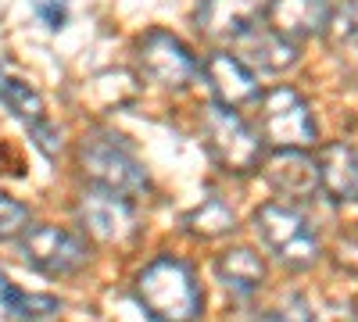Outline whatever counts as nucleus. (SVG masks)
<instances>
[{
	"instance_id": "obj_1",
	"label": "nucleus",
	"mask_w": 358,
	"mask_h": 322,
	"mask_svg": "<svg viewBox=\"0 0 358 322\" xmlns=\"http://www.w3.org/2000/svg\"><path fill=\"white\" fill-rule=\"evenodd\" d=\"M133 294L151 322H197L204 315V294L194 269L172 254H162L136 272Z\"/></svg>"
},
{
	"instance_id": "obj_2",
	"label": "nucleus",
	"mask_w": 358,
	"mask_h": 322,
	"mask_svg": "<svg viewBox=\"0 0 358 322\" xmlns=\"http://www.w3.org/2000/svg\"><path fill=\"white\" fill-rule=\"evenodd\" d=\"M255 233L258 240L265 244V251L273 254L280 265H287L290 272H301V269H312L319 254H322V244H319V233L312 229V222L290 208V204H280V200H268L255 212Z\"/></svg>"
},
{
	"instance_id": "obj_3",
	"label": "nucleus",
	"mask_w": 358,
	"mask_h": 322,
	"mask_svg": "<svg viewBox=\"0 0 358 322\" xmlns=\"http://www.w3.org/2000/svg\"><path fill=\"white\" fill-rule=\"evenodd\" d=\"M201 136H204L208 158L222 172L248 175L262 168V136L241 119V111H229L215 101H208L201 108Z\"/></svg>"
},
{
	"instance_id": "obj_4",
	"label": "nucleus",
	"mask_w": 358,
	"mask_h": 322,
	"mask_svg": "<svg viewBox=\"0 0 358 322\" xmlns=\"http://www.w3.org/2000/svg\"><path fill=\"white\" fill-rule=\"evenodd\" d=\"M258 136L273 151H312L319 140L315 115L294 86H273L258 101Z\"/></svg>"
},
{
	"instance_id": "obj_5",
	"label": "nucleus",
	"mask_w": 358,
	"mask_h": 322,
	"mask_svg": "<svg viewBox=\"0 0 358 322\" xmlns=\"http://www.w3.org/2000/svg\"><path fill=\"white\" fill-rule=\"evenodd\" d=\"M79 165L94 190H108V193L129 197V200L147 193L143 165L111 136H86L79 143Z\"/></svg>"
},
{
	"instance_id": "obj_6",
	"label": "nucleus",
	"mask_w": 358,
	"mask_h": 322,
	"mask_svg": "<svg viewBox=\"0 0 358 322\" xmlns=\"http://www.w3.org/2000/svg\"><path fill=\"white\" fill-rule=\"evenodd\" d=\"M18 254L29 269H36L50 279L76 276L90 261L86 240L76 237L72 229H62V226H29L18 237Z\"/></svg>"
},
{
	"instance_id": "obj_7",
	"label": "nucleus",
	"mask_w": 358,
	"mask_h": 322,
	"mask_svg": "<svg viewBox=\"0 0 358 322\" xmlns=\"http://www.w3.org/2000/svg\"><path fill=\"white\" fill-rule=\"evenodd\" d=\"M136 65H140V75L162 86V90H187L201 75V61L194 57V50L179 36L165 33V29H151V33L140 36Z\"/></svg>"
},
{
	"instance_id": "obj_8",
	"label": "nucleus",
	"mask_w": 358,
	"mask_h": 322,
	"mask_svg": "<svg viewBox=\"0 0 358 322\" xmlns=\"http://www.w3.org/2000/svg\"><path fill=\"white\" fill-rule=\"evenodd\" d=\"M0 104L29 129L33 143L47 158H57V151H62V129L47 119V104H43L40 90L29 86L25 79H18L15 72H8L4 65H0Z\"/></svg>"
},
{
	"instance_id": "obj_9",
	"label": "nucleus",
	"mask_w": 358,
	"mask_h": 322,
	"mask_svg": "<svg viewBox=\"0 0 358 322\" xmlns=\"http://www.w3.org/2000/svg\"><path fill=\"white\" fill-rule=\"evenodd\" d=\"M79 226L83 233H90L97 244H126L133 233H136V208L129 197H118V193H108V190H94L90 186L83 197H79Z\"/></svg>"
},
{
	"instance_id": "obj_10",
	"label": "nucleus",
	"mask_w": 358,
	"mask_h": 322,
	"mask_svg": "<svg viewBox=\"0 0 358 322\" xmlns=\"http://www.w3.org/2000/svg\"><path fill=\"white\" fill-rule=\"evenodd\" d=\"M268 15V0H201L197 25L212 43H241Z\"/></svg>"
},
{
	"instance_id": "obj_11",
	"label": "nucleus",
	"mask_w": 358,
	"mask_h": 322,
	"mask_svg": "<svg viewBox=\"0 0 358 322\" xmlns=\"http://www.w3.org/2000/svg\"><path fill=\"white\" fill-rule=\"evenodd\" d=\"M201 72H204L208 86H212L215 104H222V108H229V111L248 108V104H255V101L262 97L255 72H251L236 54H229V50L208 54V61L201 65Z\"/></svg>"
},
{
	"instance_id": "obj_12",
	"label": "nucleus",
	"mask_w": 358,
	"mask_h": 322,
	"mask_svg": "<svg viewBox=\"0 0 358 322\" xmlns=\"http://www.w3.org/2000/svg\"><path fill=\"white\" fill-rule=\"evenodd\" d=\"M262 172L268 186L287 200H312L319 190L315 158H308V151H273L268 158H262Z\"/></svg>"
},
{
	"instance_id": "obj_13",
	"label": "nucleus",
	"mask_w": 358,
	"mask_h": 322,
	"mask_svg": "<svg viewBox=\"0 0 358 322\" xmlns=\"http://www.w3.org/2000/svg\"><path fill=\"white\" fill-rule=\"evenodd\" d=\"M334 15V0H268V29H276L280 36L301 43L308 36L326 33Z\"/></svg>"
},
{
	"instance_id": "obj_14",
	"label": "nucleus",
	"mask_w": 358,
	"mask_h": 322,
	"mask_svg": "<svg viewBox=\"0 0 358 322\" xmlns=\"http://www.w3.org/2000/svg\"><path fill=\"white\" fill-rule=\"evenodd\" d=\"M319 190L334 204H355L358 200V151L351 143H322L315 154Z\"/></svg>"
},
{
	"instance_id": "obj_15",
	"label": "nucleus",
	"mask_w": 358,
	"mask_h": 322,
	"mask_svg": "<svg viewBox=\"0 0 358 322\" xmlns=\"http://www.w3.org/2000/svg\"><path fill=\"white\" fill-rule=\"evenodd\" d=\"M241 50H244L241 61H244L251 72L258 68V72H273V75L294 68V65H297V54H301L294 40L280 36L276 29H268V25H258L251 36H244V40H241Z\"/></svg>"
},
{
	"instance_id": "obj_16",
	"label": "nucleus",
	"mask_w": 358,
	"mask_h": 322,
	"mask_svg": "<svg viewBox=\"0 0 358 322\" xmlns=\"http://www.w3.org/2000/svg\"><path fill=\"white\" fill-rule=\"evenodd\" d=\"M215 279L236 298H251L265 283V261L251 247H229L215 258Z\"/></svg>"
},
{
	"instance_id": "obj_17",
	"label": "nucleus",
	"mask_w": 358,
	"mask_h": 322,
	"mask_svg": "<svg viewBox=\"0 0 358 322\" xmlns=\"http://www.w3.org/2000/svg\"><path fill=\"white\" fill-rule=\"evenodd\" d=\"M183 226L194 233V237H201V240H219V237H226V233L236 229V212L229 208L222 197L212 193V197H204L194 212H187Z\"/></svg>"
},
{
	"instance_id": "obj_18",
	"label": "nucleus",
	"mask_w": 358,
	"mask_h": 322,
	"mask_svg": "<svg viewBox=\"0 0 358 322\" xmlns=\"http://www.w3.org/2000/svg\"><path fill=\"white\" fill-rule=\"evenodd\" d=\"M251 322H315V312H312L308 298L290 294V298H283L276 308H265V312L251 315Z\"/></svg>"
},
{
	"instance_id": "obj_19",
	"label": "nucleus",
	"mask_w": 358,
	"mask_h": 322,
	"mask_svg": "<svg viewBox=\"0 0 358 322\" xmlns=\"http://www.w3.org/2000/svg\"><path fill=\"white\" fill-rule=\"evenodd\" d=\"M29 226H33V219H29L25 204L15 200V197H8V193H0V244L18 240Z\"/></svg>"
},
{
	"instance_id": "obj_20",
	"label": "nucleus",
	"mask_w": 358,
	"mask_h": 322,
	"mask_svg": "<svg viewBox=\"0 0 358 322\" xmlns=\"http://www.w3.org/2000/svg\"><path fill=\"white\" fill-rule=\"evenodd\" d=\"M326 33H330L337 43H351V40H358V0H344V4L334 8Z\"/></svg>"
},
{
	"instance_id": "obj_21",
	"label": "nucleus",
	"mask_w": 358,
	"mask_h": 322,
	"mask_svg": "<svg viewBox=\"0 0 358 322\" xmlns=\"http://www.w3.org/2000/svg\"><path fill=\"white\" fill-rule=\"evenodd\" d=\"M40 15L50 22V29H62V25H65V8H62V4H43Z\"/></svg>"
},
{
	"instance_id": "obj_22",
	"label": "nucleus",
	"mask_w": 358,
	"mask_h": 322,
	"mask_svg": "<svg viewBox=\"0 0 358 322\" xmlns=\"http://www.w3.org/2000/svg\"><path fill=\"white\" fill-rule=\"evenodd\" d=\"M11 286H15V283L8 279V272H4V269H0V294H8V290H11Z\"/></svg>"
},
{
	"instance_id": "obj_23",
	"label": "nucleus",
	"mask_w": 358,
	"mask_h": 322,
	"mask_svg": "<svg viewBox=\"0 0 358 322\" xmlns=\"http://www.w3.org/2000/svg\"><path fill=\"white\" fill-rule=\"evenodd\" d=\"M355 315H358V312H355Z\"/></svg>"
}]
</instances>
